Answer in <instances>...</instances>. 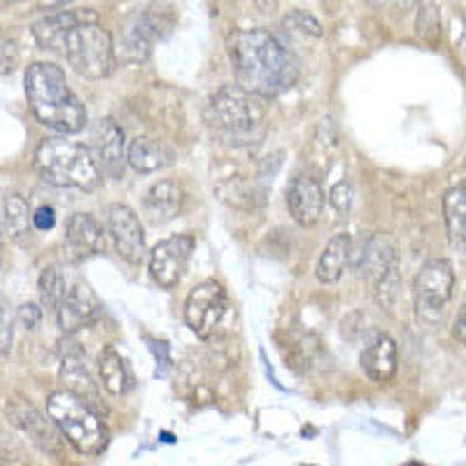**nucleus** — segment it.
I'll list each match as a JSON object with an SVG mask.
<instances>
[{"label":"nucleus","instance_id":"15","mask_svg":"<svg viewBox=\"0 0 466 466\" xmlns=\"http://www.w3.org/2000/svg\"><path fill=\"white\" fill-rule=\"evenodd\" d=\"M7 418L15 427L24 431L33 445H37L43 452H58L61 448V434L54 427L49 418H45L33 403L24 401V399H15L7 403Z\"/></svg>","mask_w":466,"mask_h":466},{"label":"nucleus","instance_id":"34","mask_svg":"<svg viewBox=\"0 0 466 466\" xmlns=\"http://www.w3.org/2000/svg\"><path fill=\"white\" fill-rule=\"evenodd\" d=\"M40 319H43V310L35 303H22L16 310V322L22 324L26 331H35L40 327Z\"/></svg>","mask_w":466,"mask_h":466},{"label":"nucleus","instance_id":"24","mask_svg":"<svg viewBox=\"0 0 466 466\" xmlns=\"http://www.w3.org/2000/svg\"><path fill=\"white\" fill-rule=\"evenodd\" d=\"M75 22H77V12H56V15H49L33 24V37L43 49L58 54L66 40V33L75 26Z\"/></svg>","mask_w":466,"mask_h":466},{"label":"nucleus","instance_id":"26","mask_svg":"<svg viewBox=\"0 0 466 466\" xmlns=\"http://www.w3.org/2000/svg\"><path fill=\"white\" fill-rule=\"evenodd\" d=\"M5 224L16 243H26L31 238L33 215L28 201L22 194H7L5 197Z\"/></svg>","mask_w":466,"mask_h":466},{"label":"nucleus","instance_id":"5","mask_svg":"<svg viewBox=\"0 0 466 466\" xmlns=\"http://www.w3.org/2000/svg\"><path fill=\"white\" fill-rule=\"evenodd\" d=\"M61 56L70 68L89 80H103L115 68V45L112 35L98 24L96 12L77 10V22L66 33Z\"/></svg>","mask_w":466,"mask_h":466},{"label":"nucleus","instance_id":"31","mask_svg":"<svg viewBox=\"0 0 466 466\" xmlns=\"http://www.w3.org/2000/svg\"><path fill=\"white\" fill-rule=\"evenodd\" d=\"M352 201H355V191H352V185H350L348 180L336 182V185L331 187V191H329V203H331L339 212H350Z\"/></svg>","mask_w":466,"mask_h":466},{"label":"nucleus","instance_id":"33","mask_svg":"<svg viewBox=\"0 0 466 466\" xmlns=\"http://www.w3.org/2000/svg\"><path fill=\"white\" fill-rule=\"evenodd\" d=\"M19 64V49H16L15 40L0 35V77L10 75Z\"/></svg>","mask_w":466,"mask_h":466},{"label":"nucleus","instance_id":"9","mask_svg":"<svg viewBox=\"0 0 466 466\" xmlns=\"http://www.w3.org/2000/svg\"><path fill=\"white\" fill-rule=\"evenodd\" d=\"M61 345L64 348H61V373L58 376H61V382L66 385V392H70L73 397L85 401L94 413H98L103 418L107 408L103 403L101 390H98L94 378L86 371L82 348L73 339H66Z\"/></svg>","mask_w":466,"mask_h":466},{"label":"nucleus","instance_id":"28","mask_svg":"<svg viewBox=\"0 0 466 466\" xmlns=\"http://www.w3.org/2000/svg\"><path fill=\"white\" fill-rule=\"evenodd\" d=\"M401 289V276H399V264L387 268L376 280V299L382 308H392L399 299Z\"/></svg>","mask_w":466,"mask_h":466},{"label":"nucleus","instance_id":"6","mask_svg":"<svg viewBox=\"0 0 466 466\" xmlns=\"http://www.w3.org/2000/svg\"><path fill=\"white\" fill-rule=\"evenodd\" d=\"M47 418L54 422L61 439L68 441L80 455H101L110 443V431L101 415L66 390L47 397Z\"/></svg>","mask_w":466,"mask_h":466},{"label":"nucleus","instance_id":"8","mask_svg":"<svg viewBox=\"0 0 466 466\" xmlns=\"http://www.w3.org/2000/svg\"><path fill=\"white\" fill-rule=\"evenodd\" d=\"M227 313V291L219 282L203 280L185 301V322L201 340L212 339Z\"/></svg>","mask_w":466,"mask_h":466},{"label":"nucleus","instance_id":"25","mask_svg":"<svg viewBox=\"0 0 466 466\" xmlns=\"http://www.w3.org/2000/svg\"><path fill=\"white\" fill-rule=\"evenodd\" d=\"M397 264H399L397 249H394V243L390 236L378 233V236L366 240L364 252H361V261H360V268H364L366 276L378 280L387 268H392V266Z\"/></svg>","mask_w":466,"mask_h":466},{"label":"nucleus","instance_id":"21","mask_svg":"<svg viewBox=\"0 0 466 466\" xmlns=\"http://www.w3.org/2000/svg\"><path fill=\"white\" fill-rule=\"evenodd\" d=\"M98 376H101L103 390L112 397H124L136 387V378L115 345H106L98 355Z\"/></svg>","mask_w":466,"mask_h":466},{"label":"nucleus","instance_id":"35","mask_svg":"<svg viewBox=\"0 0 466 466\" xmlns=\"http://www.w3.org/2000/svg\"><path fill=\"white\" fill-rule=\"evenodd\" d=\"M54 224H56V212L52 206H40L33 212V228L37 231H52Z\"/></svg>","mask_w":466,"mask_h":466},{"label":"nucleus","instance_id":"20","mask_svg":"<svg viewBox=\"0 0 466 466\" xmlns=\"http://www.w3.org/2000/svg\"><path fill=\"white\" fill-rule=\"evenodd\" d=\"M175 161L173 149L166 143L157 138H149V136H138L133 138L131 145L127 149V164L131 166L136 173H157V170L168 168Z\"/></svg>","mask_w":466,"mask_h":466},{"label":"nucleus","instance_id":"37","mask_svg":"<svg viewBox=\"0 0 466 466\" xmlns=\"http://www.w3.org/2000/svg\"><path fill=\"white\" fill-rule=\"evenodd\" d=\"M0 257H3V236H0Z\"/></svg>","mask_w":466,"mask_h":466},{"label":"nucleus","instance_id":"16","mask_svg":"<svg viewBox=\"0 0 466 466\" xmlns=\"http://www.w3.org/2000/svg\"><path fill=\"white\" fill-rule=\"evenodd\" d=\"M324 189L310 175H299L294 177L287 189V208H289L291 219L299 227H315L324 212Z\"/></svg>","mask_w":466,"mask_h":466},{"label":"nucleus","instance_id":"17","mask_svg":"<svg viewBox=\"0 0 466 466\" xmlns=\"http://www.w3.org/2000/svg\"><path fill=\"white\" fill-rule=\"evenodd\" d=\"M64 245L70 261H82L96 252H101L103 245H106V231L94 215L75 212L66 224Z\"/></svg>","mask_w":466,"mask_h":466},{"label":"nucleus","instance_id":"29","mask_svg":"<svg viewBox=\"0 0 466 466\" xmlns=\"http://www.w3.org/2000/svg\"><path fill=\"white\" fill-rule=\"evenodd\" d=\"M282 28L285 31H294V33H303V35H313V37H322V24L315 19L313 15H308L303 10H294L282 19Z\"/></svg>","mask_w":466,"mask_h":466},{"label":"nucleus","instance_id":"12","mask_svg":"<svg viewBox=\"0 0 466 466\" xmlns=\"http://www.w3.org/2000/svg\"><path fill=\"white\" fill-rule=\"evenodd\" d=\"M157 37H159V24H157L152 12H131L122 26L116 56L122 58L124 64H143L152 54V45Z\"/></svg>","mask_w":466,"mask_h":466},{"label":"nucleus","instance_id":"23","mask_svg":"<svg viewBox=\"0 0 466 466\" xmlns=\"http://www.w3.org/2000/svg\"><path fill=\"white\" fill-rule=\"evenodd\" d=\"M443 215L445 227H448V238L460 252H464L466 245V187L460 182L451 187L443 197Z\"/></svg>","mask_w":466,"mask_h":466},{"label":"nucleus","instance_id":"14","mask_svg":"<svg viewBox=\"0 0 466 466\" xmlns=\"http://www.w3.org/2000/svg\"><path fill=\"white\" fill-rule=\"evenodd\" d=\"M101 313L103 306L94 294V289L85 285V282H77L73 289L66 291V299L56 310V319L61 331L66 336H73L82 331V329L91 327L96 319L101 318Z\"/></svg>","mask_w":466,"mask_h":466},{"label":"nucleus","instance_id":"27","mask_svg":"<svg viewBox=\"0 0 466 466\" xmlns=\"http://www.w3.org/2000/svg\"><path fill=\"white\" fill-rule=\"evenodd\" d=\"M37 291H40V303H43L45 310L49 313H56L61 301L66 299V278L64 273L56 268V266H47L40 273V280H37Z\"/></svg>","mask_w":466,"mask_h":466},{"label":"nucleus","instance_id":"32","mask_svg":"<svg viewBox=\"0 0 466 466\" xmlns=\"http://www.w3.org/2000/svg\"><path fill=\"white\" fill-rule=\"evenodd\" d=\"M12 334H15V319H12L7 301L0 299V357L7 355L12 345Z\"/></svg>","mask_w":466,"mask_h":466},{"label":"nucleus","instance_id":"19","mask_svg":"<svg viewBox=\"0 0 466 466\" xmlns=\"http://www.w3.org/2000/svg\"><path fill=\"white\" fill-rule=\"evenodd\" d=\"M360 364L361 371L371 378L373 382L385 385V382L392 380L399 369V350L394 339H390L387 334H380L376 340H371L364 348V352H361Z\"/></svg>","mask_w":466,"mask_h":466},{"label":"nucleus","instance_id":"11","mask_svg":"<svg viewBox=\"0 0 466 466\" xmlns=\"http://www.w3.org/2000/svg\"><path fill=\"white\" fill-rule=\"evenodd\" d=\"M106 228L116 255L128 264H140L145 257V231L138 215L128 206L112 203L106 210Z\"/></svg>","mask_w":466,"mask_h":466},{"label":"nucleus","instance_id":"2","mask_svg":"<svg viewBox=\"0 0 466 466\" xmlns=\"http://www.w3.org/2000/svg\"><path fill=\"white\" fill-rule=\"evenodd\" d=\"M26 98L40 124L58 133H77L86 124V110L70 91L66 73L56 64L35 61L24 75Z\"/></svg>","mask_w":466,"mask_h":466},{"label":"nucleus","instance_id":"30","mask_svg":"<svg viewBox=\"0 0 466 466\" xmlns=\"http://www.w3.org/2000/svg\"><path fill=\"white\" fill-rule=\"evenodd\" d=\"M418 35L427 43H436L441 37V16L436 5H422L418 12Z\"/></svg>","mask_w":466,"mask_h":466},{"label":"nucleus","instance_id":"1","mask_svg":"<svg viewBox=\"0 0 466 466\" xmlns=\"http://www.w3.org/2000/svg\"><path fill=\"white\" fill-rule=\"evenodd\" d=\"M236 86L257 98H276L297 85L301 64L270 31H233L227 40Z\"/></svg>","mask_w":466,"mask_h":466},{"label":"nucleus","instance_id":"36","mask_svg":"<svg viewBox=\"0 0 466 466\" xmlns=\"http://www.w3.org/2000/svg\"><path fill=\"white\" fill-rule=\"evenodd\" d=\"M452 334H455V339L460 340V343H464V336H466V308L464 306H461L460 313H457L455 327H452Z\"/></svg>","mask_w":466,"mask_h":466},{"label":"nucleus","instance_id":"13","mask_svg":"<svg viewBox=\"0 0 466 466\" xmlns=\"http://www.w3.org/2000/svg\"><path fill=\"white\" fill-rule=\"evenodd\" d=\"M91 140H94V147L89 149L101 175L119 180L124 175V168H127V143H124L122 127L115 119L106 116L94 127Z\"/></svg>","mask_w":466,"mask_h":466},{"label":"nucleus","instance_id":"3","mask_svg":"<svg viewBox=\"0 0 466 466\" xmlns=\"http://www.w3.org/2000/svg\"><path fill=\"white\" fill-rule=\"evenodd\" d=\"M206 124L210 131L231 145H252L264 138L266 107L261 98L245 94L236 85L222 86L208 101Z\"/></svg>","mask_w":466,"mask_h":466},{"label":"nucleus","instance_id":"10","mask_svg":"<svg viewBox=\"0 0 466 466\" xmlns=\"http://www.w3.org/2000/svg\"><path fill=\"white\" fill-rule=\"evenodd\" d=\"M194 245L197 243L191 236H170L154 245L152 255H149V273H152L154 282L164 289H173L180 285L187 266H189Z\"/></svg>","mask_w":466,"mask_h":466},{"label":"nucleus","instance_id":"22","mask_svg":"<svg viewBox=\"0 0 466 466\" xmlns=\"http://www.w3.org/2000/svg\"><path fill=\"white\" fill-rule=\"evenodd\" d=\"M350 257H352V238H350V233H336L334 238L324 245L318 266H315L318 280L322 285H336L343 278L345 268H348Z\"/></svg>","mask_w":466,"mask_h":466},{"label":"nucleus","instance_id":"7","mask_svg":"<svg viewBox=\"0 0 466 466\" xmlns=\"http://www.w3.org/2000/svg\"><path fill=\"white\" fill-rule=\"evenodd\" d=\"M455 268L448 259H431L415 276V301H418V319L424 324L441 322L445 306L455 291Z\"/></svg>","mask_w":466,"mask_h":466},{"label":"nucleus","instance_id":"18","mask_svg":"<svg viewBox=\"0 0 466 466\" xmlns=\"http://www.w3.org/2000/svg\"><path fill=\"white\" fill-rule=\"evenodd\" d=\"M182 208H185V189L175 180L154 182L143 198V215L154 227L180 218Z\"/></svg>","mask_w":466,"mask_h":466},{"label":"nucleus","instance_id":"4","mask_svg":"<svg viewBox=\"0 0 466 466\" xmlns=\"http://www.w3.org/2000/svg\"><path fill=\"white\" fill-rule=\"evenodd\" d=\"M33 164H35L40 180L54 187L94 191L103 182V175L91 149L82 143L68 140L66 136L45 138L37 145Z\"/></svg>","mask_w":466,"mask_h":466}]
</instances>
